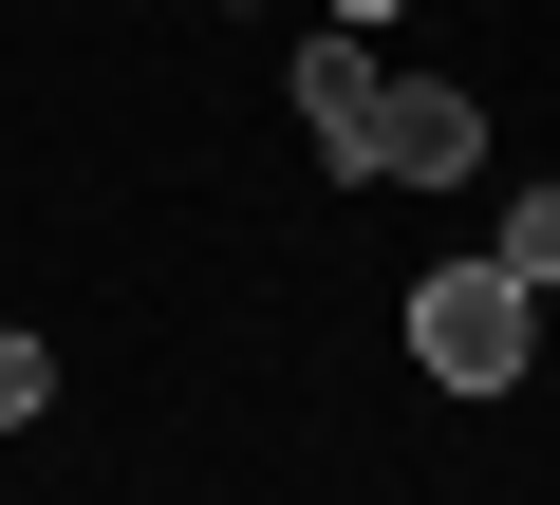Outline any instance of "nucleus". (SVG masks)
Masks as SVG:
<instances>
[{"mask_svg": "<svg viewBox=\"0 0 560 505\" xmlns=\"http://www.w3.org/2000/svg\"><path fill=\"white\" fill-rule=\"evenodd\" d=\"M523 337H541V300H523V282L486 263V243L411 282V356H430L448 393H504V375H523Z\"/></svg>", "mask_w": 560, "mask_h": 505, "instance_id": "obj_1", "label": "nucleus"}, {"mask_svg": "<svg viewBox=\"0 0 560 505\" xmlns=\"http://www.w3.org/2000/svg\"><path fill=\"white\" fill-rule=\"evenodd\" d=\"M280 94H300V131H318V169H355V187H374V94H393V57H374L355 20H318L300 57H280Z\"/></svg>", "mask_w": 560, "mask_h": 505, "instance_id": "obj_2", "label": "nucleus"}, {"mask_svg": "<svg viewBox=\"0 0 560 505\" xmlns=\"http://www.w3.org/2000/svg\"><path fill=\"white\" fill-rule=\"evenodd\" d=\"M374 169H393V187H467V169H486V113H467L448 76H393V94H374Z\"/></svg>", "mask_w": 560, "mask_h": 505, "instance_id": "obj_3", "label": "nucleus"}, {"mask_svg": "<svg viewBox=\"0 0 560 505\" xmlns=\"http://www.w3.org/2000/svg\"><path fill=\"white\" fill-rule=\"evenodd\" d=\"M486 263H504V282H523V300H560V187H523V206H504V225H486Z\"/></svg>", "mask_w": 560, "mask_h": 505, "instance_id": "obj_4", "label": "nucleus"}, {"mask_svg": "<svg viewBox=\"0 0 560 505\" xmlns=\"http://www.w3.org/2000/svg\"><path fill=\"white\" fill-rule=\"evenodd\" d=\"M38 393H57V337H0V431H38Z\"/></svg>", "mask_w": 560, "mask_h": 505, "instance_id": "obj_5", "label": "nucleus"}, {"mask_svg": "<svg viewBox=\"0 0 560 505\" xmlns=\"http://www.w3.org/2000/svg\"><path fill=\"white\" fill-rule=\"evenodd\" d=\"M318 20H355V38H374V20H393V0H318Z\"/></svg>", "mask_w": 560, "mask_h": 505, "instance_id": "obj_6", "label": "nucleus"}]
</instances>
